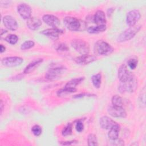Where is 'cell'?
Segmentation results:
<instances>
[{
    "mask_svg": "<svg viewBox=\"0 0 146 146\" xmlns=\"http://www.w3.org/2000/svg\"><path fill=\"white\" fill-rule=\"evenodd\" d=\"M63 23L66 27L70 31H81L86 27L84 22L73 17H66L63 19Z\"/></svg>",
    "mask_w": 146,
    "mask_h": 146,
    "instance_id": "cell-1",
    "label": "cell"
},
{
    "mask_svg": "<svg viewBox=\"0 0 146 146\" xmlns=\"http://www.w3.org/2000/svg\"><path fill=\"white\" fill-rule=\"evenodd\" d=\"M96 60V56L88 54L82 55L75 58V62L80 65H86Z\"/></svg>",
    "mask_w": 146,
    "mask_h": 146,
    "instance_id": "cell-15",
    "label": "cell"
},
{
    "mask_svg": "<svg viewBox=\"0 0 146 146\" xmlns=\"http://www.w3.org/2000/svg\"><path fill=\"white\" fill-rule=\"evenodd\" d=\"M5 40L9 43L11 44H15L17 43L18 40V37L15 34H9L5 38Z\"/></svg>",
    "mask_w": 146,
    "mask_h": 146,
    "instance_id": "cell-27",
    "label": "cell"
},
{
    "mask_svg": "<svg viewBox=\"0 0 146 146\" xmlns=\"http://www.w3.org/2000/svg\"><path fill=\"white\" fill-rule=\"evenodd\" d=\"M23 62V59L18 56H10L3 58L1 60V63L3 66L13 67L21 65Z\"/></svg>",
    "mask_w": 146,
    "mask_h": 146,
    "instance_id": "cell-7",
    "label": "cell"
},
{
    "mask_svg": "<svg viewBox=\"0 0 146 146\" xmlns=\"http://www.w3.org/2000/svg\"><path fill=\"white\" fill-rule=\"evenodd\" d=\"M31 132L35 136H39L42 132V128L39 125H34L31 128Z\"/></svg>",
    "mask_w": 146,
    "mask_h": 146,
    "instance_id": "cell-30",
    "label": "cell"
},
{
    "mask_svg": "<svg viewBox=\"0 0 146 146\" xmlns=\"http://www.w3.org/2000/svg\"><path fill=\"white\" fill-rule=\"evenodd\" d=\"M141 29L140 26H133L129 27L123 31L117 37L118 42H123L128 41L133 38Z\"/></svg>",
    "mask_w": 146,
    "mask_h": 146,
    "instance_id": "cell-3",
    "label": "cell"
},
{
    "mask_svg": "<svg viewBox=\"0 0 146 146\" xmlns=\"http://www.w3.org/2000/svg\"><path fill=\"white\" fill-rule=\"evenodd\" d=\"M5 50H6V47L3 45L1 44V46H0V52H1V53L5 51Z\"/></svg>",
    "mask_w": 146,
    "mask_h": 146,
    "instance_id": "cell-37",
    "label": "cell"
},
{
    "mask_svg": "<svg viewBox=\"0 0 146 146\" xmlns=\"http://www.w3.org/2000/svg\"><path fill=\"white\" fill-rule=\"evenodd\" d=\"M76 91V89L75 88H67L64 87V88H62L59 90L57 92V95L59 97H63L68 94L75 92Z\"/></svg>",
    "mask_w": 146,
    "mask_h": 146,
    "instance_id": "cell-23",
    "label": "cell"
},
{
    "mask_svg": "<svg viewBox=\"0 0 146 146\" xmlns=\"http://www.w3.org/2000/svg\"><path fill=\"white\" fill-rule=\"evenodd\" d=\"M91 81L94 86L96 88H100L102 83V75L100 73H98L92 76Z\"/></svg>",
    "mask_w": 146,
    "mask_h": 146,
    "instance_id": "cell-24",
    "label": "cell"
},
{
    "mask_svg": "<svg viewBox=\"0 0 146 146\" xmlns=\"http://www.w3.org/2000/svg\"><path fill=\"white\" fill-rule=\"evenodd\" d=\"M134 76L135 75L127 69V67L125 64H122L119 67L117 76L120 82H126L133 78Z\"/></svg>",
    "mask_w": 146,
    "mask_h": 146,
    "instance_id": "cell-9",
    "label": "cell"
},
{
    "mask_svg": "<svg viewBox=\"0 0 146 146\" xmlns=\"http://www.w3.org/2000/svg\"><path fill=\"white\" fill-rule=\"evenodd\" d=\"M43 59L42 58L36 59L32 62H31L25 68L23 71L24 74H29L33 71L37 67H38L40 64H41L43 62Z\"/></svg>",
    "mask_w": 146,
    "mask_h": 146,
    "instance_id": "cell-19",
    "label": "cell"
},
{
    "mask_svg": "<svg viewBox=\"0 0 146 146\" xmlns=\"http://www.w3.org/2000/svg\"><path fill=\"white\" fill-rule=\"evenodd\" d=\"M141 17L140 13L139 10L136 9H133L129 11L126 17V22L127 24L129 26H135L136 23L138 22Z\"/></svg>",
    "mask_w": 146,
    "mask_h": 146,
    "instance_id": "cell-8",
    "label": "cell"
},
{
    "mask_svg": "<svg viewBox=\"0 0 146 146\" xmlns=\"http://www.w3.org/2000/svg\"><path fill=\"white\" fill-rule=\"evenodd\" d=\"M63 33V31L58 27H52L51 29L44 30L40 32L42 34L52 40H56L58 39L59 35Z\"/></svg>",
    "mask_w": 146,
    "mask_h": 146,
    "instance_id": "cell-12",
    "label": "cell"
},
{
    "mask_svg": "<svg viewBox=\"0 0 146 146\" xmlns=\"http://www.w3.org/2000/svg\"><path fill=\"white\" fill-rule=\"evenodd\" d=\"M27 26L31 30H36L42 25L41 21L36 17H30L27 21Z\"/></svg>",
    "mask_w": 146,
    "mask_h": 146,
    "instance_id": "cell-18",
    "label": "cell"
},
{
    "mask_svg": "<svg viewBox=\"0 0 146 146\" xmlns=\"http://www.w3.org/2000/svg\"><path fill=\"white\" fill-rule=\"evenodd\" d=\"M107 29L106 25H99L96 26L89 27L87 29V31L91 34H97L103 31H104Z\"/></svg>",
    "mask_w": 146,
    "mask_h": 146,
    "instance_id": "cell-22",
    "label": "cell"
},
{
    "mask_svg": "<svg viewBox=\"0 0 146 146\" xmlns=\"http://www.w3.org/2000/svg\"><path fill=\"white\" fill-rule=\"evenodd\" d=\"M71 46L81 55L88 54L90 51V46L86 41L80 39H75L71 42Z\"/></svg>",
    "mask_w": 146,
    "mask_h": 146,
    "instance_id": "cell-5",
    "label": "cell"
},
{
    "mask_svg": "<svg viewBox=\"0 0 146 146\" xmlns=\"http://www.w3.org/2000/svg\"><path fill=\"white\" fill-rule=\"evenodd\" d=\"M2 21L4 26L10 30L15 31L18 27L17 21L11 15L4 16Z\"/></svg>",
    "mask_w": 146,
    "mask_h": 146,
    "instance_id": "cell-13",
    "label": "cell"
},
{
    "mask_svg": "<svg viewBox=\"0 0 146 146\" xmlns=\"http://www.w3.org/2000/svg\"><path fill=\"white\" fill-rule=\"evenodd\" d=\"M111 102L113 106L122 107L123 105V100L122 98L117 95H115L112 96Z\"/></svg>",
    "mask_w": 146,
    "mask_h": 146,
    "instance_id": "cell-25",
    "label": "cell"
},
{
    "mask_svg": "<svg viewBox=\"0 0 146 146\" xmlns=\"http://www.w3.org/2000/svg\"><path fill=\"white\" fill-rule=\"evenodd\" d=\"M75 128H76V130L79 132H81L82 131H83L84 129V124L83 122L81 121L80 120L78 121L76 123Z\"/></svg>",
    "mask_w": 146,
    "mask_h": 146,
    "instance_id": "cell-32",
    "label": "cell"
},
{
    "mask_svg": "<svg viewBox=\"0 0 146 146\" xmlns=\"http://www.w3.org/2000/svg\"><path fill=\"white\" fill-rule=\"evenodd\" d=\"M17 11L20 16L24 19H29L31 15V7L25 3H22L17 6Z\"/></svg>",
    "mask_w": 146,
    "mask_h": 146,
    "instance_id": "cell-11",
    "label": "cell"
},
{
    "mask_svg": "<svg viewBox=\"0 0 146 146\" xmlns=\"http://www.w3.org/2000/svg\"><path fill=\"white\" fill-rule=\"evenodd\" d=\"M120 128V125L116 123L110 129L108 133V136L110 140H114L118 137Z\"/></svg>",
    "mask_w": 146,
    "mask_h": 146,
    "instance_id": "cell-20",
    "label": "cell"
},
{
    "mask_svg": "<svg viewBox=\"0 0 146 146\" xmlns=\"http://www.w3.org/2000/svg\"><path fill=\"white\" fill-rule=\"evenodd\" d=\"M137 80L134 76L133 78L126 82H120L118 86V91L121 94L125 92H133L136 90L137 87Z\"/></svg>",
    "mask_w": 146,
    "mask_h": 146,
    "instance_id": "cell-4",
    "label": "cell"
},
{
    "mask_svg": "<svg viewBox=\"0 0 146 146\" xmlns=\"http://www.w3.org/2000/svg\"><path fill=\"white\" fill-rule=\"evenodd\" d=\"M111 140L113 142L112 145H124L123 141L120 139H118V137L116 139Z\"/></svg>",
    "mask_w": 146,
    "mask_h": 146,
    "instance_id": "cell-34",
    "label": "cell"
},
{
    "mask_svg": "<svg viewBox=\"0 0 146 146\" xmlns=\"http://www.w3.org/2000/svg\"><path fill=\"white\" fill-rule=\"evenodd\" d=\"M34 42L31 40H26L25 42H23L21 46V48L22 50H26L30 49L32 48L34 46Z\"/></svg>",
    "mask_w": 146,
    "mask_h": 146,
    "instance_id": "cell-28",
    "label": "cell"
},
{
    "mask_svg": "<svg viewBox=\"0 0 146 146\" xmlns=\"http://www.w3.org/2000/svg\"><path fill=\"white\" fill-rule=\"evenodd\" d=\"M108 113L114 117H125L127 112L122 107L111 106L108 108Z\"/></svg>",
    "mask_w": 146,
    "mask_h": 146,
    "instance_id": "cell-10",
    "label": "cell"
},
{
    "mask_svg": "<svg viewBox=\"0 0 146 146\" xmlns=\"http://www.w3.org/2000/svg\"><path fill=\"white\" fill-rule=\"evenodd\" d=\"M7 32V31L6 30H5V29H1V35L2 36V35H3V34H4V33H6Z\"/></svg>",
    "mask_w": 146,
    "mask_h": 146,
    "instance_id": "cell-39",
    "label": "cell"
},
{
    "mask_svg": "<svg viewBox=\"0 0 146 146\" xmlns=\"http://www.w3.org/2000/svg\"><path fill=\"white\" fill-rule=\"evenodd\" d=\"M66 68L64 67H56L49 68L45 74V78L49 80H56L62 76L66 72Z\"/></svg>",
    "mask_w": 146,
    "mask_h": 146,
    "instance_id": "cell-6",
    "label": "cell"
},
{
    "mask_svg": "<svg viewBox=\"0 0 146 146\" xmlns=\"http://www.w3.org/2000/svg\"><path fill=\"white\" fill-rule=\"evenodd\" d=\"M84 79V77H79L77 78L72 79L68 81L65 85L64 87L67 88H75V87L82 82Z\"/></svg>",
    "mask_w": 146,
    "mask_h": 146,
    "instance_id": "cell-21",
    "label": "cell"
},
{
    "mask_svg": "<svg viewBox=\"0 0 146 146\" xmlns=\"http://www.w3.org/2000/svg\"><path fill=\"white\" fill-rule=\"evenodd\" d=\"M93 21L94 23H96L98 26L106 25V18L104 11L102 10L96 11L94 15Z\"/></svg>",
    "mask_w": 146,
    "mask_h": 146,
    "instance_id": "cell-16",
    "label": "cell"
},
{
    "mask_svg": "<svg viewBox=\"0 0 146 146\" xmlns=\"http://www.w3.org/2000/svg\"><path fill=\"white\" fill-rule=\"evenodd\" d=\"M56 50L59 52H64L68 50V47L64 43H61L59 45L58 47L57 48Z\"/></svg>",
    "mask_w": 146,
    "mask_h": 146,
    "instance_id": "cell-33",
    "label": "cell"
},
{
    "mask_svg": "<svg viewBox=\"0 0 146 146\" xmlns=\"http://www.w3.org/2000/svg\"><path fill=\"white\" fill-rule=\"evenodd\" d=\"M77 143L76 140H72V141H66L63 143H61V144L62 145H71V144H72L74 143Z\"/></svg>",
    "mask_w": 146,
    "mask_h": 146,
    "instance_id": "cell-36",
    "label": "cell"
},
{
    "mask_svg": "<svg viewBox=\"0 0 146 146\" xmlns=\"http://www.w3.org/2000/svg\"><path fill=\"white\" fill-rule=\"evenodd\" d=\"M72 127L71 124H68L67 125L62 131V135L64 136L70 135L72 133Z\"/></svg>",
    "mask_w": 146,
    "mask_h": 146,
    "instance_id": "cell-29",
    "label": "cell"
},
{
    "mask_svg": "<svg viewBox=\"0 0 146 146\" xmlns=\"http://www.w3.org/2000/svg\"><path fill=\"white\" fill-rule=\"evenodd\" d=\"M3 101L1 100V113H2V111H3Z\"/></svg>",
    "mask_w": 146,
    "mask_h": 146,
    "instance_id": "cell-38",
    "label": "cell"
},
{
    "mask_svg": "<svg viewBox=\"0 0 146 146\" xmlns=\"http://www.w3.org/2000/svg\"><path fill=\"white\" fill-rule=\"evenodd\" d=\"M42 20L49 26L58 27L60 25V21L58 18L52 14H45L42 17Z\"/></svg>",
    "mask_w": 146,
    "mask_h": 146,
    "instance_id": "cell-14",
    "label": "cell"
},
{
    "mask_svg": "<svg viewBox=\"0 0 146 146\" xmlns=\"http://www.w3.org/2000/svg\"><path fill=\"white\" fill-rule=\"evenodd\" d=\"M99 124L103 129H110L115 124H116V123L111 118L107 116H104L100 119Z\"/></svg>",
    "mask_w": 146,
    "mask_h": 146,
    "instance_id": "cell-17",
    "label": "cell"
},
{
    "mask_svg": "<svg viewBox=\"0 0 146 146\" xmlns=\"http://www.w3.org/2000/svg\"><path fill=\"white\" fill-rule=\"evenodd\" d=\"M87 142H88V145L89 146H96L98 145L97 137L93 133H90L88 136Z\"/></svg>",
    "mask_w": 146,
    "mask_h": 146,
    "instance_id": "cell-26",
    "label": "cell"
},
{
    "mask_svg": "<svg viewBox=\"0 0 146 146\" xmlns=\"http://www.w3.org/2000/svg\"><path fill=\"white\" fill-rule=\"evenodd\" d=\"M92 95H95L94 94H91L88 93H82V94H79L76 95H74L72 98H81L86 96H92Z\"/></svg>",
    "mask_w": 146,
    "mask_h": 146,
    "instance_id": "cell-35",
    "label": "cell"
},
{
    "mask_svg": "<svg viewBox=\"0 0 146 146\" xmlns=\"http://www.w3.org/2000/svg\"><path fill=\"white\" fill-rule=\"evenodd\" d=\"M113 51V47L109 43L103 40H98L94 45V51L98 55H108Z\"/></svg>",
    "mask_w": 146,
    "mask_h": 146,
    "instance_id": "cell-2",
    "label": "cell"
},
{
    "mask_svg": "<svg viewBox=\"0 0 146 146\" xmlns=\"http://www.w3.org/2000/svg\"><path fill=\"white\" fill-rule=\"evenodd\" d=\"M137 63L138 60L136 58H131L129 59V60L128 61V65L131 69L134 70L137 67Z\"/></svg>",
    "mask_w": 146,
    "mask_h": 146,
    "instance_id": "cell-31",
    "label": "cell"
}]
</instances>
